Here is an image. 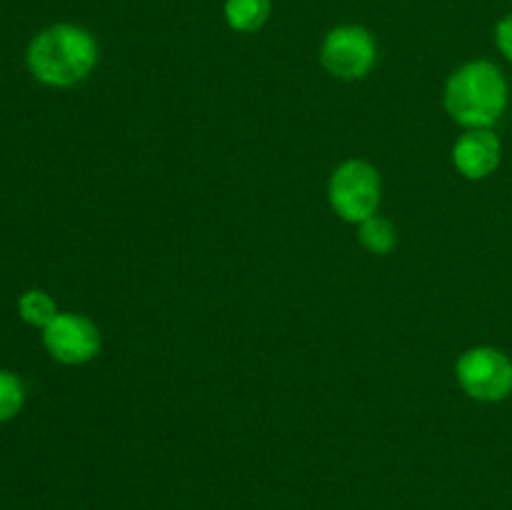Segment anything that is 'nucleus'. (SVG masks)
Returning <instances> with one entry per match:
<instances>
[{"label":"nucleus","mask_w":512,"mask_h":510,"mask_svg":"<svg viewBox=\"0 0 512 510\" xmlns=\"http://www.w3.org/2000/svg\"><path fill=\"white\" fill-rule=\"evenodd\" d=\"M100 45L78 23H53L33 35L25 50V65L38 83L48 88H73L93 75Z\"/></svg>","instance_id":"f257e3e1"},{"label":"nucleus","mask_w":512,"mask_h":510,"mask_svg":"<svg viewBox=\"0 0 512 510\" xmlns=\"http://www.w3.org/2000/svg\"><path fill=\"white\" fill-rule=\"evenodd\" d=\"M443 103L450 118L465 130L493 128L508 110V78L493 60H468L450 73Z\"/></svg>","instance_id":"f03ea898"},{"label":"nucleus","mask_w":512,"mask_h":510,"mask_svg":"<svg viewBox=\"0 0 512 510\" xmlns=\"http://www.w3.org/2000/svg\"><path fill=\"white\" fill-rule=\"evenodd\" d=\"M328 200L333 213L345 223L360 225L378 215L383 203V180L378 168L360 158L340 163L328 180Z\"/></svg>","instance_id":"7ed1b4c3"},{"label":"nucleus","mask_w":512,"mask_h":510,"mask_svg":"<svg viewBox=\"0 0 512 510\" xmlns=\"http://www.w3.org/2000/svg\"><path fill=\"white\" fill-rule=\"evenodd\" d=\"M455 380L478 403H503L512 395V358L493 345H475L455 363Z\"/></svg>","instance_id":"20e7f679"},{"label":"nucleus","mask_w":512,"mask_h":510,"mask_svg":"<svg viewBox=\"0 0 512 510\" xmlns=\"http://www.w3.org/2000/svg\"><path fill=\"white\" fill-rule=\"evenodd\" d=\"M318 58L333 78L363 80L378 63V43L365 25H335L325 33Z\"/></svg>","instance_id":"39448f33"},{"label":"nucleus","mask_w":512,"mask_h":510,"mask_svg":"<svg viewBox=\"0 0 512 510\" xmlns=\"http://www.w3.org/2000/svg\"><path fill=\"white\" fill-rule=\"evenodd\" d=\"M43 333V348L63 365H85L103 348L98 325L80 313H58Z\"/></svg>","instance_id":"423d86ee"},{"label":"nucleus","mask_w":512,"mask_h":510,"mask_svg":"<svg viewBox=\"0 0 512 510\" xmlns=\"http://www.w3.org/2000/svg\"><path fill=\"white\" fill-rule=\"evenodd\" d=\"M503 163V140L493 128L465 130L453 145V165L465 180H485Z\"/></svg>","instance_id":"0eeeda50"},{"label":"nucleus","mask_w":512,"mask_h":510,"mask_svg":"<svg viewBox=\"0 0 512 510\" xmlns=\"http://www.w3.org/2000/svg\"><path fill=\"white\" fill-rule=\"evenodd\" d=\"M273 15V0H225L223 18L235 33H258Z\"/></svg>","instance_id":"6e6552de"},{"label":"nucleus","mask_w":512,"mask_h":510,"mask_svg":"<svg viewBox=\"0 0 512 510\" xmlns=\"http://www.w3.org/2000/svg\"><path fill=\"white\" fill-rule=\"evenodd\" d=\"M58 313V303H55L53 295H50L48 290L30 288L18 298V315L25 325H30V328L45 330L53 323Z\"/></svg>","instance_id":"1a4fd4ad"},{"label":"nucleus","mask_w":512,"mask_h":510,"mask_svg":"<svg viewBox=\"0 0 512 510\" xmlns=\"http://www.w3.org/2000/svg\"><path fill=\"white\" fill-rule=\"evenodd\" d=\"M358 238L365 250L373 255H388L393 253L395 243H398V233H395L393 223L383 215H373L365 223L358 225Z\"/></svg>","instance_id":"9d476101"},{"label":"nucleus","mask_w":512,"mask_h":510,"mask_svg":"<svg viewBox=\"0 0 512 510\" xmlns=\"http://www.w3.org/2000/svg\"><path fill=\"white\" fill-rule=\"evenodd\" d=\"M25 398V383L18 373L13 370L0 368V423H8L15 415L23 410Z\"/></svg>","instance_id":"9b49d317"},{"label":"nucleus","mask_w":512,"mask_h":510,"mask_svg":"<svg viewBox=\"0 0 512 510\" xmlns=\"http://www.w3.org/2000/svg\"><path fill=\"white\" fill-rule=\"evenodd\" d=\"M495 45H498L500 55L512 63V13L503 15L495 25Z\"/></svg>","instance_id":"f8f14e48"},{"label":"nucleus","mask_w":512,"mask_h":510,"mask_svg":"<svg viewBox=\"0 0 512 510\" xmlns=\"http://www.w3.org/2000/svg\"><path fill=\"white\" fill-rule=\"evenodd\" d=\"M510 3H512V0H510Z\"/></svg>","instance_id":"ddd939ff"}]
</instances>
